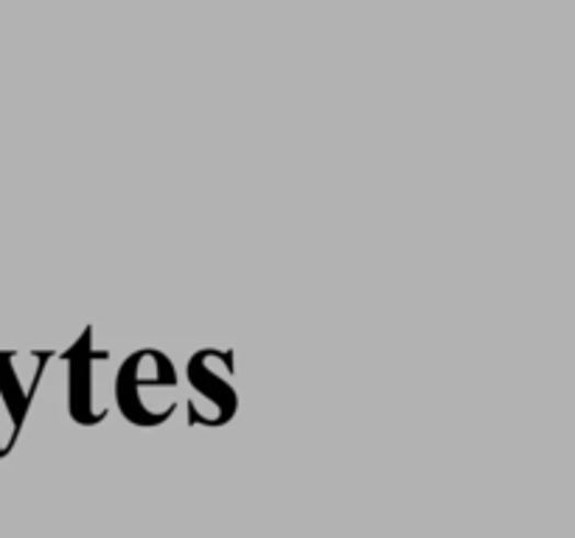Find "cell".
I'll return each instance as SVG.
<instances>
[{
  "mask_svg": "<svg viewBox=\"0 0 575 538\" xmlns=\"http://www.w3.org/2000/svg\"><path fill=\"white\" fill-rule=\"evenodd\" d=\"M149 354L153 348H140L135 354L127 356V362L119 368V376H115V404H119V412L124 419L129 421L133 426H140V430H155L164 421L155 419L153 412L144 407V390H160V387H178V370L171 365L169 356L164 351H158V359L153 365V374H146L149 368Z\"/></svg>",
  "mask_w": 575,
  "mask_h": 538,
  "instance_id": "1",
  "label": "cell"
},
{
  "mask_svg": "<svg viewBox=\"0 0 575 538\" xmlns=\"http://www.w3.org/2000/svg\"><path fill=\"white\" fill-rule=\"evenodd\" d=\"M68 362V412L74 424L95 426L108 419V410H95L93 401V365L110 359V351L93 348V329H84L79 340L63 354Z\"/></svg>",
  "mask_w": 575,
  "mask_h": 538,
  "instance_id": "2",
  "label": "cell"
},
{
  "mask_svg": "<svg viewBox=\"0 0 575 538\" xmlns=\"http://www.w3.org/2000/svg\"><path fill=\"white\" fill-rule=\"evenodd\" d=\"M211 359H214V348L196 351L189 359V365H185V379L194 387V393H200L208 401V407H214L211 430H216V426H225L234 421L236 410H239V396H236L230 381H225L222 376L214 374Z\"/></svg>",
  "mask_w": 575,
  "mask_h": 538,
  "instance_id": "3",
  "label": "cell"
},
{
  "mask_svg": "<svg viewBox=\"0 0 575 538\" xmlns=\"http://www.w3.org/2000/svg\"><path fill=\"white\" fill-rule=\"evenodd\" d=\"M40 370L32 381V390L26 393L18 379V370H14V354L12 351H0V399H3V404H7L9 419H12V426H14L12 437H9V444H7V455L14 449V440H18L20 430H23L26 412H29V407H32V396L40 385Z\"/></svg>",
  "mask_w": 575,
  "mask_h": 538,
  "instance_id": "4",
  "label": "cell"
},
{
  "mask_svg": "<svg viewBox=\"0 0 575 538\" xmlns=\"http://www.w3.org/2000/svg\"><path fill=\"white\" fill-rule=\"evenodd\" d=\"M0 457H3V446H0Z\"/></svg>",
  "mask_w": 575,
  "mask_h": 538,
  "instance_id": "5",
  "label": "cell"
}]
</instances>
